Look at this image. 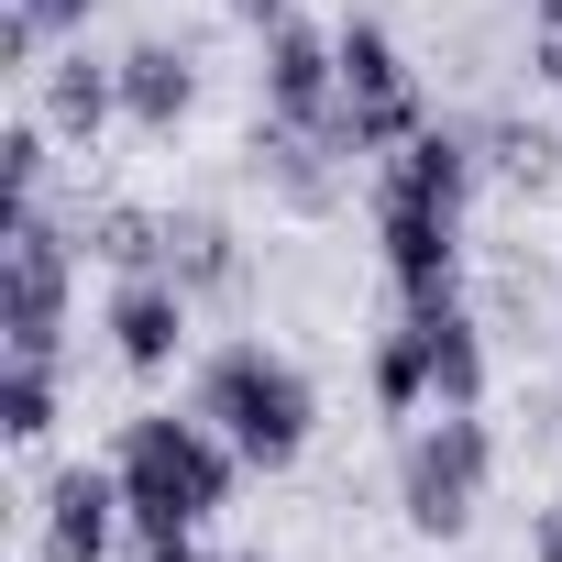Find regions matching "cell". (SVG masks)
Wrapping results in <instances>:
<instances>
[{
    "instance_id": "1",
    "label": "cell",
    "mask_w": 562,
    "mask_h": 562,
    "mask_svg": "<svg viewBox=\"0 0 562 562\" xmlns=\"http://www.w3.org/2000/svg\"><path fill=\"white\" fill-rule=\"evenodd\" d=\"M111 474H122L133 540H177V529H210V518L232 507L243 452H232V441H221L199 408H144V419H122Z\"/></svg>"
},
{
    "instance_id": "2",
    "label": "cell",
    "mask_w": 562,
    "mask_h": 562,
    "mask_svg": "<svg viewBox=\"0 0 562 562\" xmlns=\"http://www.w3.org/2000/svg\"><path fill=\"white\" fill-rule=\"evenodd\" d=\"M188 408H199V419H210L254 474H288V463L310 452V430H321V386H310V364H299V353H276L265 331L221 342V353L199 364Z\"/></svg>"
},
{
    "instance_id": "3",
    "label": "cell",
    "mask_w": 562,
    "mask_h": 562,
    "mask_svg": "<svg viewBox=\"0 0 562 562\" xmlns=\"http://www.w3.org/2000/svg\"><path fill=\"white\" fill-rule=\"evenodd\" d=\"M485 496H496V430H485V408L408 419V441H397V518L419 540H463L485 518Z\"/></svg>"
},
{
    "instance_id": "4",
    "label": "cell",
    "mask_w": 562,
    "mask_h": 562,
    "mask_svg": "<svg viewBox=\"0 0 562 562\" xmlns=\"http://www.w3.org/2000/svg\"><path fill=\"white\" fill-rule=\"evenodd\" d=\"M67 265H78V221H56V199H12V243H0V331L12 353H67Z\"/></svg>"
},
{
    "instance_id": "5",
    "label": "cell",
    "mask_w": 562,
    "mask_h": 562,
    "mask_svg": "<svg viewBox=\"0 0 562 562\" xmlns=\"http://www.w3.org/2000/svg\"><path fill=\"white\" fill-rule=\"evenodd\" d=\"M441 111H430V89H419V67H408V45L375 23V12H353L342 23V144L364 155V166H386L408 133H430Z\"/></svg>"
},
{
    "instance_id": "6",
    "label": "cell",
    "mask_w": 562,
    "mask_h": 562,
    "mask_svg": "<svg viewBox=\"0 0 562 562\" xmlns=\"http://www.w3.org/2000/svg\"><path fill=\"white\" fill-rule=\"evenodd\" d=\"M254 111L321 133V122L342 111V34H321V23H299V12L276 23V34H254Z\"/></svg>"
},
{
    "instance_id": "7",
    "label": "cell",
    "mask_w": 562,
    "mask_h": 562,
    "mask_svg": "<svg viewBox=\"0 0 562 562\" xmlns=\"http://www.w3.org/2000/svg\"><path fill=\"white\" fill-rule=\"evenodd\" d=\"M375 265L397 310H463V221L452 210H386L375 199Z\"/></svg>"
},
{
    "instance_id": "8",
    "label": "cell",
    "mask_w": 562,
    "mask_h": 562,
    "mask_svg": "<svg viewBox=\"0 0 562 562\" xmlns=\"http://www.w3.org/2000/svg\"><path fill=\"white\" fill-rule=\"evenodd\" d=\"M100 331H111V364H122V375H177L188 342H199V299L155 265V276H122V288H111Z\"/></svg>"
},
{
    "instance_id": "9",
    "label": "cell",
    "mask_w": 562,
    "mask_h": 562,
    "mask_svg": "<svg viewBox=\"0 0 562 562\" xmlns=\"http://www.w3.org/2000/svg\"><path fill=\"white\" fill-rule=\"evenodd\" d=\"M474 188H485V155H474V122H452V111L375 166L386 210H452V221H474Z\"/></svg>"
},
{
    "instance_id": "10",
    "label": "cell",
    "mask_w": 562,
    "mask_h": 562,
    "mask_svg": "<svg viewBox=\"0 0 562 562\" xmlns=\"http://www.w3.org/2000/svg\"><path fill=\"white\" fill-rule=\"evenodd\" d=\"M122 529H133L122 474H111V463H67V474L45 485V507H34V562H111Z\"/></svg>"
},
{
    "instance_id": "11",
    "label": "cell",
    "mask_w": 562,
    "mask_h": 562,
    "mask_svg": "<svg viewBox=\"0 0 562 562\" xmlns=\"http://www.w3.org/2000/svg\"><path fill=\"white\" fill-rule=\"evenodd\" d=\"M34 111H45V133H56V144L100 155V133L122 122V56H100L89 34H78V45H56V56H45V78H34Z\"/></svg>"
},
{
    "instance_id": "12",
    "label": "cell",
    "mask_w": 562,
    "mask_h": 562,
    "mask_svg": "<svg viewBox=\"0 0 562 562\" xmlns=\"http://www.w3.org/2000/svg\"><path fill=\"white\" fill-rule=\"evenodd\" d=\"M188 122H199V45H177V34H133V45H122V133L177 144Z\"/></svg>"
},
{
    "instance_id": "13",
    "label": "cell",
    "mask_w": 562,
    "mask_h": 562,
    "mask_svg": "<svg viewBox=\"0 0 562 562\" xmlns=\"http://www.w3.org/2000/svg\"><path fill=\"white\" fill-rule=\"evenodd\" d=\"M166 276H177L199 310H243V299H254L243 232H232L221 210H166Z\"/></svg>"
},
{
    "instance_id": "14",
    "label": "cell",
    "mask_w": 562,
    "mask_h": 562,
    "mask_svg": "<svg viewBox=\"0 0 562 562\" xmlns=\"http://www.w3.org/2000/svg\"><path fill=\"white\" fill-rule=\"evenodd\" d=\"M397 321L419 331L430 408H485V375H496V353H485V321H474V310H397Z\"/></svg>"
},
{
    "instance_id": "15",
    "label": "cell",
    "mask_w": 562,
    "mask_h": 562,
    "mask_svg": "<svg viewBox=\"0 0 562 562\" xmlns=\"http://www.w3.org/2000/svg\"><path fill=\"white\" fill-rule=\"evenodd\" d=\"M474 155H485V177H507L518 199H551V188H562V133L529 122V111H474Z\"/></svg>"
},
{
    "instance_id": "16",
    "label": "cell",
    "mask_w": 562,
    "mask_h": 562,
    "mask_svg": "<svg viewBox=\"0 0 562 562\" xmlns=\"http://www.w3.org/2000/svg\"><path fill=\"white\" fill-rule=\"evenodd\" d=\"M78 254L111 265V276H155V265H166V210H144V199H89V210H78Z\"/></svg>"
},
{
    "instance_id": "17",
    "label": "cell",
    "mask_w": 562,
    "mask_h": 562,
    "mask_svg": "<svg viewBox=\"0 0 562 562\" xmlns=\"http://www.w3.org/2000/svg\"><path fill=\"white\" fill-rule=\"evenodd\" d=\"M56 364L45 353H12V364H0V441H12V452H45L56 441Z\"/></svg>"
},
{
    "instance_id": "18",
    "label": "cell",
    "mask_w": 562,
    "mask_h": 562,
    "mask_svg": "<svg viewBox=\"0 0 562 562\" xmlns=\"http://www.w3.org/2000/svg\"><path fill=\"white\" fill-rule=\"evenodd\" d=\"M364 386H375V408H386V419H430V364H419V331H408V321H397V331H375Z\"/></svg>"
},
{
    "instance_id": "19",
    "label": "cell",
    "mask_w": 562,
    "mask_h": 562,
    "mask_svg": "<svg viewBox=\"0 0 562 562\" xmlns=\"http://www.w3.org/2000/svg\"><path fill=\"white\" fill-rule=\"evenodd\" d=\"M12 12H34V23L56 34V45H78V34L100 23V0H12Z\"/></svg>"
},
{
    "instance_id": "20",
    "label": "cell",
    "mask_w": 562,
    "mask_h": 562,
    "mask_svg": "<svg viewBox=\"0 0 562 562\" xmlns=\"http://www.w3.org/2000/svg\"><path fill=\"white\" fill-rule=\"evenodd\" d=\"M144 562H265V551H210L199 529H177V540H133Z\"/></svg>"
},
{
    "instance_id": "21",
    "label": "cell",
    "mask_w": 562,
    "mask_h": 562,
    "mask_svg": "<svg viewBox=\"0 0 562 562\" xmlns=\"http://www.w3.org/2000/svg\"><path fill=\"white\" fill-rule=\"evenodd\" d=\"M529 562H562V496H551V507H529Z\"/></svg>"
},
{
    "instance_id": "22",
    "label": "cell",
    "mask_w": 562,
    "mask_h": 562,
    "mask_svg": "<svg viewBox=\"0 0 562 562\" xmlns=\"http://www.w3.org/2000/svg\"><path fill=\"white\" fill-rule=\"evenodd\" d=\"M221 12H232L243 34H276V23H288V12H299V0H221Z\"/></svg>"
},
{
    "instance_id": "23",
    "label": "cell",
    "mask_w": 562,
    "mask_h": 562,
    "mask_svg": "<svg viewBox=\"0 0 562 562\" xmlns=\"http://www.w3.org/2000/svg\"><path fill=\"white\" fill-rule=\"evenodd\" d=\"M529 34H562V0H529Z\"/></svg>"
},
{
    "instance_id": "24",
    "label": "cell",
    "mask_w": 562,
    "mask_h": 562,
    "mask_svg": "<svg viewBox=\"0 0 562 562\" xmlns=\"http://www.w3.org/2000/svg\"><path fill=\"white\" fill-rule=\"evenodd\" d=\"M551 321H562V310H551Z\"/></svg>"
}]
</instances>
